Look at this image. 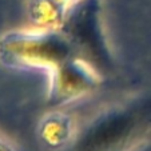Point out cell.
Returning a JSON list of instances; mask_svg holds the SVG:
<instances>
[{
  "label": "cell",
  "mask_w": 151,
  "mask_h": 151,
  "mask_svg": "<svg viewBox=\"0 0 151 151\" xmlns=\"http://www.w3.org/2000/svg\"><path fill=\"white\" fill-rule=\"evenodd\" d=\"M134 127L135 118L128 114L106 119L87 132L76 151H111L128 137Z\"/></svg>",
  "instance_id": "1"
}]
</instances>
